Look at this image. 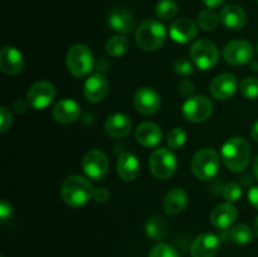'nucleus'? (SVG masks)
Returning a JSON list of instances; mask_svg holds the SVG:
<instances>
[{"label": "nucleus", "mask_w": 258, "mask_h": 257, "mask_svg": "<svg viewBox=\"0 0 258 257\" xmlns=\"http://www.w3.org/2000/svg\"><path fill=\"white\" fill-rule=\"evenodd\" d=\"M251 158L249 144L243 138H232L222 146V160L226 168L233 173L244 170Z\"/></svg>", "instance_id": "obj_1"}, {"label": "nucleus", "mask_w": 258, "mask_h": 257, "mask_svg": "<svg viewBox=\"0 0 258 257\" xmlns=\"http://www.w3.org/2000/svg\"><path fill=\"white\" fill-rule=\"evenodd\" d=\"M93 190L90 181L81 175H71L63 181L62 198L70 207H82L92 198Z\"/></svg>", "instance_id": "obj_2"}, {"label": "nucleus", "mask_w": 258, "mask_h": 257, "mask_svg": "<svg viewBox=\"0 0 258 257\" xmlns=\"http://www.w3.org/2000/svg\"><path fill=\"white\" fill-rule=\"evenodd\" d=\"M166 29L159 20L149 19L141 23L135 34L136 44L144 50L153 52L165 43Z\"/></svg>", "instance_id": "obj_3"}, {"label": "nucleus", "mask_w": 258, "mask_h": 257, "mask_svg": "<svg viewBox=\"0 0 258 257\" xmlns=\"http://www.w3.org/2000/svg\"><path fill=\"white\" fill-rule=\"evenodd\" d=\"M66 63L71 75L77 78L85 77L93 70L95 59L92 50L85 44L73 45L68 50Z\"/></svg>", "instance_id": "obj_4"}, {"label": "nucleus", "mask_w": 258, "mask_h": 257, "mask_svg": "<svg viewBox=\"0 0 258 257\" xmlns=\"http://www.w3.org/2000/svg\"><path fill=\"white\" fill-rule=\"evenodd\" d=\"M221 158L213 149H202L191 159V171L199 180H211L218 173Z\"/></svg>", "instance_id": "obj_5"}, {"label": "nucleus", "mask_w": 258, "mask_h": 257, "mask_svg": "<svg viewBox=\"0 0 258 257\" xmlns=\"http://www.w3.org/2000/svg\"><path fill=\"white\" fill-rule=\"evenodd\" d=\"M191 60L202 71H208L218 63L219 50L213 42L208 39H199L191 44L189 49Z\"/></svg>", "instance_id": "obj_6"}, {"label": "nucleus", "mask_w": 258, "mask_h": 257, "mask_svg": "<svg viewBox=\"0 0 258 257\" xmlns=\"http://www.w3.org/2000/svg\"><path fill=\"white\" fill-rule=\"evenodd\" d=\"M149 166L154 175L161 180L171 178L176 170V158L171 150L165 148L156 149L149 159Z\"/></svg>", "instance_id": "obj_7"}, {"label": "nucleus", "mask_w": 258, "mask_h": 257, "mask_svg": "<svg viewBox=\"0 0 258 257\" xmlns=\"http://www.w3.org/2000/svg\"><path fill=\"white\" fill-rule=\"evenodd\" d=\"M184 118L190 122H203L213 112V105L206 96H193L181 107Z\"/></svg>", "instance_id": "obj_8"}, {"label": "nucleus", "mask_w": 258, "mask_h": 257, "mask_svg": "<svg viewBox=\"0 0 258 257\" xmlns=\"http://www.w3.org/2000/svg\"><path fill=\"white\" fill-rule=\"evenodd\" d=\"M253 48L247 40H232L224 47L223 57L227 63L233 66H243L253 60Z\"/></svg>", "instance_id": "obj_9"}, {"label": "nucleus", "mask_w": 258, "mask_h": 257, "mask_svg": "<svg viewBox=\"0 0 258 257\" xmlns=\"http://www.w3.org/2000/svg\"><path fill=\"white\" fill-rule=\"evenodd\" d=\"M55 97L54 86L47 81H39L29 88L27 93V101L30 107L35 110H44L50 105Z\"/></svg>", "instance_id": "obj_10"}, {"label": "nucleus", "mask_w": 258, "mask_h": 257, "mask_svg": "<svg viewBox=\"0 0 258 257\" xmlns=\"http://www.w3.org/2000/svg\"><path fill=\"white\" fill-rule=\"evenodd\" d=\"M82 168L86 175L95 180H100L107 174L108 159L102 151L91 150L85 155Z\"/></svg>", "instance_id": "obj_11"}, {"label": "nucleus", "mask_w": 258, "mask_h": 257, "mask_svg": "<svg viewBox=\"0 0 258 257\" xmlns=\"http://www.w3.org/2000/svg\"><path fill=\"white\" fill-rule=\"evenodd\" d=\"M134 105L143 115H154L160 110L161 98L153 88L141 87L134 95Z\"/></svg>", "instance_id": "obj_12"}, {"label": "nucleus", "mask_w": 258, "mask_h": 257, "mask_svg": "<svg viewBox=\"0 0 258 257\" xmlns=\"http://www.w3.org/2000/svg\"><path fill=\"white\" fill-rule=\"evenodd\" d=\"M237 88H238L237 78L231 73H222L212 81L209 90L214 98L226 101L233 97Z\"/></svg>", "instance_id": "obj_13"}, {"label": "nucleus", "mask_w": 258, "mask_h": 257, "mask_svg": "<svg viewBox=\"0 0 258 257\" xmlns=\"http://www.w3.org/2000/svg\"><path fill=\"white\" fill-rule=\"evenodd\" d=\"M221 247V239L213 233H202L191 243L190 253L193 257H214Z\"/></svg>", "instance_id": "obj_14"}, {"label": "nucleus", "mask_w": 258, "mask_h": 257, "mask_svg": "<svg viewBox=\"0 0 258 257\" xmlns=\"http://www.w3.org/2000/svg\"><path fill=\"white\" fill-rule=\"evenodd\" d=\"M108 93V81L101 73H95L87 78L83 86V95L90 102H101Z\"/></svg>", "instance_id": "obj_15"}, {"label": "nucleus", "mask_w": 258, "mask_h": 257, "mask_svg": "<svg viewBox=\"0 0 258 257\" xmlns=\"http://www.w3.org/2000/svg\"><path fill=\"white\" fill-rule=\"evenodd\" d=\"M170 37L174 42L186 44L198 37V27L188 18H179L171 24Z\"/></svg>", "instance_id": "obj_16"}, {"label": "nucleus", "mask_w": 258, "mask_h": 257, "mask_svg": "<svg viewBox=\"0 0 258 257\" xmlns=\"http://www.w3.org/2000/svg\"><path fill=\"white\" fill-rule=\"evenodd\" d=\"M108 25L120 34H127L135 27V18L125 7H116L108 15Z\"/></svg>", "instance_id": "obj_17"}, {"label": "nucleus", "mask_w": 258, "mask_h": 257, "mask_svg": "<svg viewBox=\"0 0 258 257\" xmlns=\"http://www.w3.org/2000/svg\"><path fill=\"white\" fill-rule=\"evenodd\" d=\"M81 115V107L75 100L71 98H64V100L58 101L54 105L52 111V116L58 123L62 125H67V123H72L80 117Z\"/></svg>", "instance_id": "obj_18"}, {"label": "nucleus", "mask_w": 258, "mask_h": 257, "mask_svg": "<svg viewBox=\"0 0 258 257\" xmlns=\"http://www.w3.org/2000/svg\"><path fill=\"white\" fill-rule=\"evenodd\" d=\"M0 68L10 76L18 75L24 68L23 54L14 47H4L0 52Z\"/></svg>", "instance_id": "obj_19"}, {"label": "nucleus", "mask_w": 258, "mask_h": 257, "mask_svg": "<svg viewBox=\"0 0 258 257\" xmlns=\"http://www.w3.org/2000/svg\"><path fill=\"white\" fill-rule=\"evenodd\" d=\"M219 20L228 29H241L247 22V14L239 5H227L219 13Z\"/></svg>", "instance_id": "obj_20"}, {"label": "nucleus", "mask_w": 258, "mask_h": 257, "mask_svg": "<svg viewBox=\"0 0 258 257\" xmlns=\"http://www.w3.org/2000/svg\"><path fill=\"white\" fill-rule=\"evenodd\" d=\"M237 219V209L232 203L219 204L212 211L211 222L216 228L227 229Z\"/></svg>", "instance_id": "obj_21"}, {"label": "nucleus", "mask_w": 258, "mask_h": 257, "mask_svg": "<svg viewBox=\"0 0 258 257\" xmlns=\"http://www.w3.org/2000/svg\"><path fill=\"white\" fill-rule=\"evenodd\" d=\"M133 122L125 113H113L105 121V130L112 138H125L130 134Z\"/></svg>", "instance_id": "obj_22"}, {"label": "nucleus", "mask_w": 258, "mask_h": 257, "mask_svg": "<svg viewBox=\"0 0 258 257\" xmlns=\"http://www.w3.org/2000/svg\"><path fill=\"white\" fill-rule=\"evenodd\" d=\"M136 139L145 148H155L163 140V133L155 123L144 122L136 128Z\"/></svg>", "instance_id": "obj_23"}, {"label": "nucleus", "mask_w": 258, "mask_h": 257, "mask_svg": "<svg viewBox=\"0 0 258 257\" xmlns=\"http://www.w3.org/2000/svg\"><path fill=\"white\" fill-rule=\"evenodd\" d=\"M117 173L125 181H133L140 174V163L131 153H122L117 160Z\"/></svg>", "instance_id": "obj_24"}, {"label": "nucleus", "mask_w": 258, "mask_h": 257, "mask_svg": "<svg viewBox=\"0 0 258 257\" xmlns=\"http://www.w3.org/2000/svg\"><path fill=\"white\" fill-rule=\"evenodd\" d=\"M188 203V196L185 190L181 188H174L165 196L163 201V208L165 213L170 216H175L185 209Z\"/></svg>", "instance_id": "obj_25"}, {"label": "nucleus", "mask_w": 258, "mask_h": 257, "mask_svg": "<svg viewBox=\"0 0 258 257\" xmlns=\"http://www.w3.org/2000/svg\"><path fill=\"white\" fill-rule=\"evenodd\" d=\"M145 232L149 238L151 239H163L168 233V224L160 217H153L146 222Z\"/></svg>", "instance_id": "obj_26"}, {"label": "nucleus", "mask_w": 258, "mask_h": 257, "mask_svg": "<svg viewBox=\"0 0 258 257\" xmlns=\"http://www.w3.org/2000/svg\"><path fill=\"white\" fill-rule=\"evenodd\" d=\"M229 239L237 244H248L253 241V231L246 223H238L229 231Z\"/></svg>", "instance_id": "obj_27"}, {"label": "nucleus", "mask_w": 258, "mask_h": 257, "mask_svg": "<svg viewBox=\"0 0 258 257\" xmlns=\"http://www.w3.org/2000/svg\"><path fill=\"white\" fill-rule=\"evenodd\" d=\"M128 49V40L125 35H113L106 43V50L111 57L123 55Z\"/></svg>", "instance_id": "obj_28"}, {"label": "nucleus", "mask_w": 258, "mask_h": 257, "mask_svg": "<svg viewBox=\"0 0 258 257\" xmlns=\"http://www.w3.org/2000/svg\"><path fill=\"white\" fill-rule=\"evenodd\" d=\"M219 18L217 15V13L214 12L211 8H207V9H203L199 12L198 14V24L199 27L202 28L206 32H211V30H214L218 25Z\"/></svg>", "instance_id": "obj_29"}, {"label": "nucleus", "mask_w": 258, "mask_h": 257, "mask_svg": "<svg viewBox=\"0 0 258 257\" xmlns=\"http://www.w3.org/2000/svg\"><path fill=\"white\" fill-rule=\"evenodd\" d=\"M178 4L174 0H160L155 7V14L159 19L169 20L178 14Z\"/></svg>", "instance_id": "obj_30"}, {"label": "nucleus", "mask_w": 258, "mask_h": 257, "mask_svg": "<svg viewBox=\"0 0 258 257\" xmlns=\"http://www.w3.org/2000/svg\"><path fill=\"white\" fill-rule=\"evenodd\" d=\"M241 93L248 100H257L258 98V78L248 77L242 81Z\"/></svg>", "instance_id": "obj_31"}, {"label": "nucleus", "mask_w": 258, "mask_h": 257, "mask_svg": "<svg viewBox=\"0 0 258 257\" xmlns=\"http://www.w3.org/2000/svg\"><path fill=\"white\" fill-rule=\"evenodd\" d=\"M149 257H180V254L174 246L161 242L151 248Z\"/></svg>", "instance_id": "obj_32"}, {"label": "nucleus", "mask_w": 258, "mask_h": 257, "mask_svg": "<svg viewBox=\"0 0 258 257\" xmlns=\"http://www.w3.org/2000/svg\"><path fill=\"white\" fill-rule=\"evenodd\" d=\"M186 134L183 128L174 127L168 134V145L170 149H179L185 144Z\"/></svg>", "instance_id": "obj_33"}, {"label": "nucleus", "mask_w": 258, "mask_h": 257, "mask_svg": "<svg viewBox=\"0 0 258 257\" xmlns=\"http://www.w3.org/2000/svg\"><path fill=\"white\" fill-rule=\"evenodd\" d=\"M222 194L228 203H234L242 197V186L236 181H229L224 185Z\"/></svg>", "instance_id": "obj_34"}, {"label": "nucleus", "mask_w": 258, "mask_h": 257, "mask_svg": "<svg viewBox=\"0 0 258 257\" xmlns=\"http://www.w3.org/2000/svg\"><path fill=\"white\" fill-rule=\"evenodd\" d=\"M174 71H175L176 75L183 76V77H188V76L194 73L193 65L188 59H185V58H179V59L175 60V63H174Z\"/></svg>", "instance_id": "obj_35"}, {"label": "nucleus", "mask_w": 258, "mask_h": 257, "mask_svg": "<svg viewBox=\"0 0 258 257\" xmlns=\"http://www.w3.org/2000/svg\"><path fill=\"white\" fill-rule=\"evenodd\" d=\"M0 123H2V128H0L2 133L9 130V127L12 126V113L5 106L0 108Z\"/></svg>", "instance_id": "obj_36"}, {"label": "nucleus", "mask_w": 258, "mask_h": 257, "mask_svg": "<svg viewBox=\"0 0 258 257\" xmlns=\"http://www.w3.org/2000/svg\"><path fill=\"white\" fill-rule=\"evenodd\" d=\"M13 216V209L12 206L8 203L5 199H3L2 203H0V222L5 223L7 221H9Z\"/></svg>", "instance_id": "obj_37"}, {"label": "nucleus", "mask_w": 258, "mask_h": 257, "mask_svg": "<svg viewBox=\"0 0 258 257\" xmlns=\"http://www.w3.org/2000/svg\"><path fill=\"white\" fill-rule=\"evenodd\" d=\"M92 198L97 203H106L108 201V198H110V191L106 188H103V186H101V188H97L93 190Z\"/></svg>", "instance_id": "obj_38"}, {"label": "nucleus", "mask_w": 258, "mask_h": 257, "mask_svg": "<svg viewBox=\"0 0 258 257\" xmlns=\"http://www.w3.org/2000/svg\"><path fill=\"white\" fill-rule=\"evenodd\" d=\"M179 90H180L181 95H184L185 97H190L194 92V83L189 80L181 81L179 85Z\"/></svg>", "instance_id": "obj_39"}, {"label": "nucleus", "mask_w": 258, "mask_h": 257, "mask_svg": "<svg viewBox=\"0 0 258 257\" xmlns=\"http://www.w3.org/2000/svg\"><path fill=\"white\" fill-rule=\"evenodd\" d=\"M28 106H29L28 101H24L22 100V98H19V100H17L14 103H13V110H14L17 113H24L25 111H27Z\"/></svg>", "instance_id": "obj_40"}, {"label": "nucleus", "mask_w": 258, "mask_h": 257, "mask_svg": "<svg viewBox=\"0 0 258 257\" xmlns=\"http://www.w3.org/2000/svg\"><path fill=\"white\" fill-rule=\"evenodd\" d=\"M248 201L254 208L258 209V186H253L248 191Z\"/></svg>", "instance_id": "obj_41"}, {"label": "nucleus", "mask_w": 258, "mask_h": 257, "mask_svg": "<svg viewBox=\"0 0 258 257\" xmlns=\"http://www.w3.org/2000/svg\"><path fill=\"white\" fill-rule=\"evenodd\" d=\"M203 3L208 8L213 9V8H217V7H219V5L223 4L224 0H203Z\"/></svg>", "instance_id": "obj_42"}, {"label": "nucleus", "mask_w": 258, "mask_h": 257, "mask_svg": "<svg viewBox=\"0 0 258 257\" xmlns=\"http://www.w3.org/2000/svg\"><path fill=\"white\" fill-rule=\"evenodd\" d=\"M251 135H252V138L254 139V140L258 141V120L253 123V126H252Z\"/></svg>", "instance_id": "obj_43"}, {"label": "nucleus", "mask_w": 258, "mask_h": 257, "mask_svg": "<svg viewBox=\"0 0 258 257\" xmlns=\"http://www.w3.org/2000/svg\"><path fill=\"white\" fill-rule=\"evenodd\" d=\"M241 181H242V184H243L244 186H251L252 185V179H251V176H249V175L242 176Z\"/></svg>", "instance_id": "obj_44"}, {"label": "nucleus", "mask_w": 258, "mask_h": 257, "mask_svg": "<svg viewBox=\"0 0 258 257\" xmlns=\"http://www.w3.org/2000/svg\"><path fill=\"white\" fill-rule=\"evenodd\" d=\"M252 170H253V174H254V178L258 180V156H256L253 160V163H252Z\"/></svg>", "instance_id": "obj_45"}, {"label": "nucleus", "mask_w": 258, "mask_h": 257, "mask_svg": "<svg viewBox=\"0 0 258 257\" xmlns=\"http://www.w3.org/2000/svg\"><path fill=\"white\" fill-rule=\"evenodd\" d=\"M253 228H254V232H256V234L258 236V217L256 219H254V224H253Z\"/></svg>", "instance_id": "obj_46"}, {"label": "nucleus", "mask_w": 258, "mask_h": 257, "mask_svg": "<svg viewBox=\"0 0 258 257\" xmlns=\"http://www.w3.org/2000/svg\"><path fill=\"white\" fill-rule=\"evenodd\" d=\"M251 67H252V70H253V71H258V63L254 62V60H252Z\"/></svg>", "instance_id": "obj_47"}, {"label": "nucleus", "mask_w": 258, "mask_h": 257, "mask_svg": "<svg viewBox=\"0 0 258 257\" xmlns=\"http://www.w3.org/2000/svg\"><path fill=\"white\" fill-rule=\"evenodd\" d=\"M256 48H257V53H258V42H257V47Z\"/></svg>", "instance_id": "obj_48"}, {"label": "nucleus", "mask_w": 258, "mask_h": 257, "mask_svg": "<svg viewBox=\"0 0 258 257\" xmlns=\"http://www.w3.org/2000/svg\"><path fill=\"white\" fill-rule=\"evenodd\" d=\"M2 257H5V256H2Z\"/></svg>", "instance_id": "obj_49"}, {"label": "nucleus", "mask_w": 258, "mask_h": 257, "mask_svg": "<svg viewBox=\"0 0 258 257\" xmlns=\"http://www.w3.org/2000/svg\"><path fill=\"white\" fill-rule=\"evenodd\" d=\"M257 2H258V0H257Z\"/></svg>", "instance_id": "obj_50"}]
</instances>
